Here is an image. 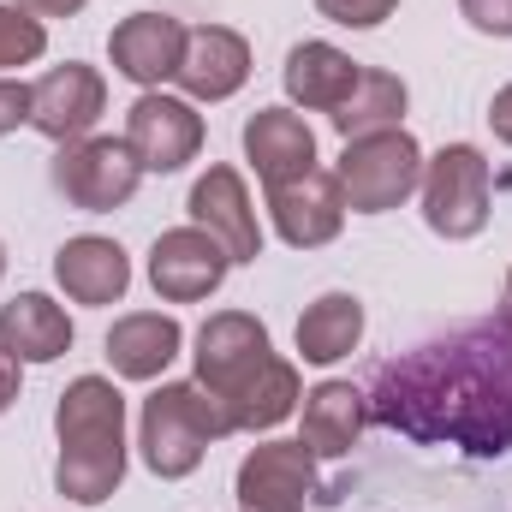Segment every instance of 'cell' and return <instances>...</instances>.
Wrapping results in <instances>:
<instances>
[{"instance_id":"1","label":"cell","mask_w":512,"mask_h":512,"mask_svg":"<svg viewBox=\"0 0 512 512\" xmlns=\"http://www.w3.org/2000/svg\"><path fill=\"white\" fill-rule=\"evenodd\" d=\"M370 417L423 447H512V322H471L376 370Z\"/></svg>"},{"instance_id":"2","label":"cell","mask_w":512,"mask_h":512,"mask_svg":"<svg viewBox=\"0 0 512 512\" xmlns=\"http://www.w3.org/2000/svg\"><path fill=\"white\" fill-rule=\"evenodd\" d=\"M60 465L54 483L78 507H102L126 483V399L108 376H78L54 405Z\"/></svg>"},{"instance_id":"3","label":"cell","mask_w":512,"mask_h":512,"mask_svg":"<svg viewBox=\"0 0 512 512\" xmlns=\"http://www.w3.org/2000/svg\"><path fill=\"white\" fill-rule=\"evenodd\" d=\"M221 435H233V417H227V405H221L209 387L167 382L143 399L137 447H143V465H149L155 477H167V483L191 477V471L203 465V453H209Z\"/></svg>"},{"instance_id":"4","label":"cell","mask_w":512,"mask_h":512,"mask_svg":"<svg viewBox=\"0 0 512 512\" xmlns=\"http://www.w3.org/2000/svg\"><path fill=\"white\" fill-rule=\"evenodd\" d=\"M334 179H340L352 215H387L423 185V149H417V137L405 126L352 137L340 167H334Z\"/></svg>"},{"instance_id":"5","label":"cell","mask_w":512,"mask_h":512,"mask_svg":"<svg viewBox=\"0 0 512 512\" xmlns=\"http://www.w3.org/2000/svg\"><path fill=\"white\" fill-rule=\"evenodd\" d=\"M423 221L441 239H477L489 227L495 209V185H489V161L477 143H447L435 161H423Z\"/></svg>"},{"instance_id":"6","label":"cell","mask_w":512,"mask_h":512,"mask_svg":"<svg viewBox=\"0 0 512 512\" xmlns=\"http://www.w3.org/2000/svg\"><path fill=\"white\" fill-rule=\"evenodd\" d=\"M137 179H143V167L126 149V137H78V143H60V155H54V191L84 215L126 209Z\"/></svg>"},{"instance_id":"7","label":"cell","mask_w":512,"mask_h":512,"mask_svg":"<svg viewBox=\"0 0 512 512\" xmlns=\"http://www.w3.org/2000/svg\"><path fill=\"white\" fill-rule=\"evenodd\" d=\"M126 149L137 155L143 173H179L203 149V114L185 96L143 90L126 108Z\"/></svg>"},{"instance_id":"8","label":"cell","mask_w":512,"mask_h":512,"mask_svg":"<svg viewBox=\"0 0 512 512\" xmlns=\"http://www.w3.org/2000/svg\"><path fill=\"white\" fill-rule=\"evenodd\" d=\"M191 358H197V387H209V393L227 405V399L274 358V346H268V328H262L256 316L221 310V316H209V322L197 328V352H191Z\"/></svg>"},{"instance_id":"9","label":"cell","mask_w":512,"mask_h":512,"mask_svg":"<svg viewBox=\"0 0 512 512\" xmlns=\"http://www.w3.org/2000/svg\"><path fill=\"white\" fill-rule=\"evenodd\" d=\"M102 114H108V84H102V72L84 66V60H66V66L42 72V78L30 84V126L42 131V137H54V143L90 137Z\"/></svg>"},{"instance_id":"10","label":"cell","mask_w":512,"mask_h":512,"mask_svg":"<svg viewBox=\"0 0 512 512\" xmlns=\"http://www.w3.org/2000/svg\"><path fill=\"white\" fill-rule=\"evenodd\" d=\"M227 268H233L227 245L191 221V227H173V233L155 239V251H149V286L167 304H197V298L221 292Z\"/></svg>"},{"instance_id":"11","label":"cell","mask_w":512,"mask_h":512,"mask_svg":"<svg viewBox=\"0 0 512 512\" xmlns=\"http://www.w3.org/2000/svg\"><path fill=\"white\" fill-rule=\"evenodd\" d=\"M268 209H274V233L292 251H316V245L340 239V227H346V191L328 167H310V173L286 179L280 191H268Z\"/></svg>"},{"instance_id":"12","label":"cell","mask_w":512,"mask_h":512,"mask_svg":"<svg viewBox=\"0 0 512 512\" xmlns=\"http://www.w3.org/2000/svg\"><path fill=\"white\" fill-rule=\"evenodd\" d=\"M310 495H316V453L304 441H262L239 465L245 512H304Z\"/></svg>"},{"instance_id":"13","label":"cell","mask_w":512,"mask_h":512,"mask_svg":"<svg viewBox=\"0 0 512 512\" xmlns=\"http://www.w3.org/2000/svg\"><path fill=\"white\" fill-rule=\"evenodd\" d=\"M108 60H114V72L131 78L137 90H161L167 78H179L185 24L173 12H131V18L114 24V36H108Z\"/></svg>"},{"instance_id":"14","label":"cell","mask_w":512,"mask_h":512,"mask_svg":"<svg viewBox=\"0 0 512 512\" xmlns=\"http://www.w3.org/2000/svg\"><path fill=\"white\" fill-rule=\"evenodd\" d=\"M251 78V42L227 24H197L185 30V60H179V90L191 102H227Z\"/></svg>"},{"instance_id":"15","label":"cell","mask_w":512,"mask_h":512,"mask_svg":"<svg viewBox=\"0 0 512 512\" xmlns=\"http://www.w3.org/2000/svg\"><path fill=\"white\" fill-rule=\"evenodd\" d=\"M191 221L203 233H215L233 262H256L262 256V227H256L251 191L233 167H209L197 185H191Z\"/></svg>"},{"instance_id":"16","label":"cell","mask_w":512,"mask_h":512,"mask_svg":"<svg viewBox=\"0 0 512 512\" xmlns=\"http://www.w3.org/2000/svg\"><path fill=\"white\" fill-rule=\"evenodd\" d=\"M54 280H60V292L72 298V304H120L131 286V256L114 245V239H102V233H78V239H66L60 251H54Z\"/></svg>"},{"instance_id":"17","label":"cell","mask_w":512,"mask_h":512,"mask_svg":"<svg viewBox=\"0 0 512 512\" xmlns=\"http://www.w3.org/2000/svg\"><path fill=\"white\" fill-rule=\"evenodd\" d=\"M245 155H251L256 179L268 191H280L286 179L316 167V131L304 126L292 108H256L245 120Z\"/></svg>"},{"instance_id":"18","label":"cell","mask_w":512,"mask_h":512,"mask_svg":"<svg viewBox=\"0 0 512 512\" xmlns=\"http://www.w3.org/2000/svg\"><path fill=\"white\" fill-rule=\"evenodd\" d=\"M0 352H12L18 364H54L72 352V316L48 292H18L12 304H0Z\"/></svg>"},{"instance_id":"19","label":"cell","mask_w":512,"mask_h":512,"mask_svg":"<svg viewBox=\"0 0 512 512\" xmlns=\"http://www.w3.org/2000/svg\"><path fill=\"white\" fill-rule=\"evenodd\" d=\"M179 346H185V328L161 310H131L108 328V364L126 382H155L179 358Z\"/></svg>"},{"instance_id":"20","label":"cell","mask_w":512,"mask_h":512,"mask_svg":"<svg viewBox=\"0 0 512 512\" xmlns=\"http://www.w3.org/2000/svg\"><path fill=\"white\" fill-rule=\"evenodd\" d=\"M358 60L334 42H298L286 54V96L310 114H334L352 90H358Z\"/></svg>"},{"instance_id":"21","label":"cell","mask_w":512,"mask_h":512,"mask_svg":"<svg viewBox=\"0 0 512 512\" xmlns=\"http://www.w3.org/2000/svg\"><path fill=\"white\" fill-rule=\"evenodd\" d=\"M370 423V399L352 382H322L304 393V447L316 459H346Z\"/></svg>"},{"instance_id":"22","label":"cell","mask_w":512,"mask_h":512,"mask_svg":"<svg viewBox=\"0 0 512 512\" xmlns=\"http://www.w3.org/2000/svg\"><path fill=\"white\" fill-rule=\"evenodd\" d=\"M364 340V304L358 292H322L304 316H298V358L304 364H340L352 358Z\"/></svg>"},{"instance_id":"23","label":"cell","mask_w":512,"mask_h":512,"mask_svg":"<svg viewBox=\"0 0 512 512\" xmlns=\"http://www.w3.org/2000/svg\"><path fill=\"white\" fill-rule=\"evenodd\" d=\"M298 399H304L298 370H292L286 358H268L251 382L227 399V417H233V429H251V435H256V429H274V423H286V417L298 411Z\"/></svg>"},{"instance_id":"24","label":"cell","mask_w":512,"mask_h":512,"mask_svg":"<svg viewBox=\"0 0 512 512\" xmlns=\"http://www.w3.org/2000/svg\"><path fill=\"white\" fill-rule=\"evenodd\" d=\"M405 84L393 78V72H382V66H364L358 72V90L328 114L334 120V131L352 143V137H370V131H393L399 120H405Z\"/></svg>"},{"instance_id":"25","label":"cell","mask_w":512,"mask_h":512,"mask_svg":"<svg viewBox=\"0 0 512 512\" xmlns=\"http://www.w3.org/2000/svg\"><path fill=\"white\" fill-rule=\"evenodd\" d=\"M42 48H48L42 18L24 6H0V66H30L42 60Z\"/></svg>"},{"instance_id":"26","label":"cell","mask_w":512,"mask_h":512,"mask_svg":"<svg viewBox=\"0 0 512 512\" xmlns=\"http://www.w3.org/2000/svg\"><path fill=\"white\" fill-rule=\"evenodd\" d=\"M316 6H322V18H334L346 30H376L399 0H316Z\"/></svg>"},{"instance_id":"27","label":"cell","mask_w":512,"mask_h":512,"mask_svg":"<svg viewBox=\"0 0 512 512\" xmlns=\"http://www.w3.org/2000/svg\"><path fill=\"white\" fill-rule=\"evenodd\" d=\"M459 12L483 36H512V0H459Z\"/></svg>"},{"instance_id":"28","label":"cell","mask_w":512,"mask_h":512,"mask_svg":"<svg viewBox=\"0 0 512 512\" xmlns=\"http://www.w3.org/2000/svg\"><path fill=\"white\" fill-rule=\"evenodd\" d=\"M18 126H30V84L0 78V137L18 131Z\"/></svg>"},{"instance_id":"29","label":"cell","mask_w":512,"mask_h":512,"mask_svg":"<svg viewBox=\"0 0 512 512\" xmlns=\"http://www.w3.org/2000/svg\"><path fill=\"white\" fill-rule=\"evenodd\" d=\"M489 126H495V137L512 149V84L507 90H495V102H489Z\"/></svg>"},{"instance_id":"30","label":"cell","mask_w":512,"mask_h":512,"mask_svg":"<svg viewBox=\"0 0 512 512\" xmlns=\"http://www.w3.org/2000/svg\"><path fill=\"white\" fill-rule=\"evenodd\" d=\"M12 6H24V12H36V18H72V12H84L90 0H12Z\"/></svg>"},{"instance_id":"31","label":"cell","mask_w":512,"mask_h":512,"mask_svg":"<svg viewBox=\"0 0 512 512\" xmlns=\"http://www.w3.org/2000/svg\"><path fill=\"white\" fill-rule=\"evenodd\" d=\"M18 399V358L12 352H0V411Z\"/></svg>"},{"instance_id":"32","label":"cell","mask_w":512,"mask_h":512,"mask_svg":"<svg viewBox=\"0 0 512 512\" xmlns=\"http://www.w3.org/2000/svg\"><path fill=\"white\" fill-rule=\"evenodd\" d=\"M501 316L512 322V268H507V292H501Z\"/></svg>"},{"instance_id":"33","label":"cell","mask_w":512,"mask_h":512,"mask_svg":"<svg viewBox=\"0 0 512 512\" xmlns=\"http://www.w3.org/2000/svg\"><path fill=\"white\" fill-rule=\"evenodd\" d=\"M0 274H6V251H0Z\"/></svg>"}]
</instances>
